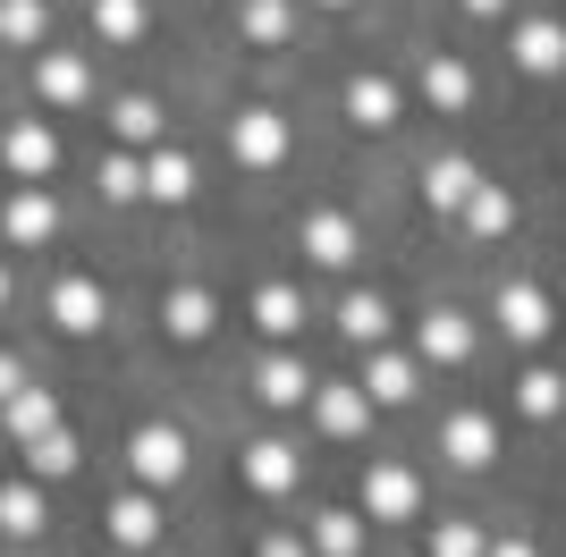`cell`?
Returning <instances> with one entry per match:
<instances>
[{"mask_svg": "<svg viewBox=\"0 0 566 557\" xmlns=\"http://www.w3.org/2000/svg\"><path fill=\"white\" fill-rule=\"evenodd\" d=\"M457 220H465V237H482V245H491V237H507V229H516V195L482 178V186L465 195V211H457Z\"/></svg>", "mask_w": 566, "mask_h": 557, "instance_id": "obj_19", "label": "cell"}, {"mask_svg": "<svg viewBox=\"0 0 566 557\" xmlns=\"http://www.w3.org/2000/svg\"><path fill=\"white\" fill-rule=\"evenodd\" d=\"M313 422L331 440H364L373 431V397L355 389V380H313Z\"/></svg>", "mask_w": 566, "mask_h": 557, "instance_id": "obj_4", "label": "cell"}, {"mask_svg": "<svg viewBox=\"0 0 566 557\" xmlns=\"http://www.w3.org/2000/svg\"><path fill=\"white\" fill-rule=\"evenodd\" d=\"M287 153H296V127H287V111L254 102V111H237V118H229V161H237V169H280Z\"/></svg>", "mask_w": 566, "mask_h": 557, "instance_id": "obj_1", "label": "cell"}, {"mask_svg": "<svg viewBox=\"0 0 566 557\" xmlns=\"http://www.w3.org/2000/svg\"><path fill=\"white\" fill-rule=\"evenodd\" d=\"M25 473H34V482H60V473H76V440H69V431L34 440V448H25Z\"/></svg>", "mask_w": 566, "mask_h": 557, "instance_id": "obj_34", "label": "cell"}, {"mask_svg": "<svg viewBox=\"0 0 566 557\" xmlns=\"http://www.w3.org/2000/svg\"><path fill=\"white\" fill-rule=\"evenodd\" d=\"M254 397H262V406H305V397H313V371L296 364V355H262Z\"/></svg>", "mask_w": 566, "mask_h": 557, "instance_id": "obj_23", "label": "cell"}, {"mask_svg": "<svg viewBox=\"0 0 566 557\" xmlns=\"http://www.w3.org/2000/svg\"><path fill=\"white\" fill-rule=\"evenodd\" d=\"M0 161H9V178H51V169H60V136H51L43 118H18V127H9V136H0Z\"/></svg>", "mask_w": 566, "mask_h": 557, "instance_id": "obj_7", "label": "cell"}, {"mask_svg": "<svg viewBox=\"0 0 566 557\" xmlns=\"http://www.w3.org/2000/svg\"><path fill=\"white\" fill-rule=\"evenodd\" d=\"M144 195H153V203H187L195 195V161L178 144H153V153H144Z\"/></svg>", "mask_w": 566, "mask_h": 557, "instance_id": "obj_18", "label": "cell"}, {"mask_svg": "<svg viewBox=\"0 0 566 557\" xmlns=\"http://www.w3.org/2000/svg\"><path fill=\"white\" fill-rule=\"evenodd\" d=\"M516 60H524L533 76H558V69H566V25H558V18H524V25H516Z\"/></svg>", "mask_w": 566, "mask_h": 557, "instance_id": "obj_22", "label": "cell"}, {"mask_svg": "<svg viewBox=\"0 0 566 557\" xmlns=\"http://www.w3.org/2000/svg\"><path fill=\"white\" fill-rule=\"evenodd\" d=\"M127 464H136V490L161 498L169 482H187V431L178 422H144L136 440H127Z\"/></svg>", "mask_w": 566, "mask_h": 557, "instance_id": "obj_2", "label": "cell"}, {"mask_svg": "<svg viewBox=\"0 0 566 557\" xmlns=\"http://www.w3.org/2000/svg\"><path fill=\"white\" fill-rule=\"evenodd\" d=\"M549 322H558V313H549V296L533 287V278H507V287H499V329H507L516 347H542Z\"/></svg>", "mask_w": 566, "mask_h": 557, "instance_id": "obj_6", "label": "cell"}, {"mask_svg": "<svg viewBox=\"0 0 566 557\" xmlns=\"http://www.w3.org/2000/svg\"><path fill=\"white\" fill-rule=\"evenodd\" d=\"M254 322H262V338H296L305 329V296L287 278H271V287H254Z\"/></svg>", "mask_w": 566, "mask_h": 557, "instance_id": "obj_25", "label": "cell"}, {"mask_svg": "<svg viewBox=\"0 0 566 557\" xmlns=\"http://www.w3.org/2000/svg\"><path fill=\"white\" fill-rule=\"evenodd\" d=\"M262 557H313V549H305L296 533H271V540H262Z\"/></svg>", "mask_w": 566, "mask_h": 557, "instance_id": "obj_38", "label": "cell"}, {"mask_svg": "<svg viewBox=\"0 0 566 557\" xmlns=\"http://www.w3.org/2000/svg\"><path fill=\"white\" fill-rule=\"evenodd\" d=\"M296 245H305V254L322 262V271H347V262H355V245H364V229H355L347 211H313L305 229H296Z\"/></svg>", "mask_w": 566, "mask_h": 557, "instance_id": "obj_10", "label": "cell"}, {"mask_svg": "<svg viewBox=\"0 0 566 557\" xmlns=\"http://www.w3.org/2000/svg\"><path fill=\"white\" fill-rule=\"evenodd\" d=\"M465 355H473V313H457V304H431V313H423V329H415V364L457 371Z\"/></svg>", "mask_w": 566, "mask_h": 557, "instance_id": "obj_3", "label": "cell"}, {"mask_svg": "<svg viewBox=\"0 0 566 557\" xmlns=\"http://www.w3.org/2000/svg\"><path fill=\"white\" fill-rule=\"evenodd\" d=\"M18 389H25V364H18V355H0V406H9Z\"/></svg>", "mask_w": 566, "mask_h": 557, "instance_id": "obj_37", "label": "cell"}, {"mask_svg": "<svg viewBox=\"0 0 566 557\" xmlns=\"http://www.w3.org/2000/svg\"><path fill=\"white\" fill-rule=\"evenodd\" d=\"M440 448H449V464H465V473H473V464H491V456H499V422H491V414H473V406H465V414H449Z\"/></svg>", "mask_w": 566, "mask_h": 557, "instance_id": "obj_16", "label": "cell"}, {"mask_svg": "<svg viewBox=\"0 0 566 557\" xmlns=\"http://www.w3.org/2000/svg\"><path fill=\"white\" fill-rule=\"evenodd\" d=\"M499 9H507V0H465V18H499Z\"/></svg>", "mask_w": 566, "mask_h": 557, "instance_id": "obj_40", "label": "cell"}, {"mask_svg": "<svg viewBox=\"0 0 566 557\" xmlns=\"http://www.w3.org/2000/svg\"><path fill=\"white\" fill-rule=\"evenodd\" d=\"M43 524H51L43 482H0V533H9V540H34Z\"/></svg>", "mask_w": 566, "mask_h": 557, "instance_id": "obj_20", "label": "cell"}, {"mask_svg": "<svg viewBox=\"0 0 566 557\" xmlns=\"http://www.w3.org/2000/svg\"><path fill=\"white\" fill-rule=\"evenodd\" d=\"M94 34L102 43H136L144 34V0H94Z\"/></svg>", "mask_w": 566, "mask_h": 557, "instance_id": "obj_33", "label": "cell"}, {"mask_svg": "<svg viewBox=\"0 0 566 557\" xmlns=\"http://www.w3.org/2000/svg\"><path fill=\"white\" fill-rule=\"evenodd\" d=\"M111 127H118L127 153H153V144H161V102H153V93H127V102L111 111Z\"/></svg>", "mask_w": 566, "mask_h": 557, "instance_id": "obj_27", "label": "cell"}, {"mask_svg": "<svg viewBox=\"0 0 566 557\" xmlns=\"http://www.w3.org/2000/svg\"><path fill=\"white\" fill-rule=\"evenodd\" d=\"M355 389L373 397V414H380V406H406V397L423 389V364H415V355H389V347H373V364H364V380H355Z\"/></svg>", "mask_w": 566, "mask_h": 557, "instance_id": "obj_11", "label": "cell"}, {"mask_svg": "<svg viewBox=\"0 0 566 557\" xmlns=\"http://www.w3.org/2000/svg\"><path fill=\"white\" fill-rule=\"evenodd\" d=\"M516 406H524V414H533V422H549V414H558V406H566V380H558V371H549V364H533V371H524V380H516Z\"/></svg>", "mask_w": 566, "mask_h": 557, "instance_id": "obj_31", "label": "cell"}, {"mask_svg": "<svg viewBox=\"0 0 566 557\" xmlns=\"http://www.w3.org/2000/svg\"><path fill=\"white\" fill-rule=\"evenodd\" d=\"M473 186H482V169H473L465 153H440V161L423 169V203H431V211H465Z\"/></svg>", "mask_w": 566, "mask_h": 557, "instance_id": "obj_17", "label": "cell"}, {"mask_svg": "<svg viewBox=\"0 0 566 557\" xmlns=\"http://www.w3.org/2000/svg\"><path fill=\"white\" fill-rule=\"evenodd\" d=\"M415 507H423V482L406 464H364V515L373 524H406Z\"/></svg>", "mask_w": 566, "mask_h": 557, "instance_id": "obj_5", "label": "cell"}, {"mask_svg": "<svg viewBox=\"0 0 566 557\" xmlns=\"http://www.w3.org/2000/svg\"><path fill=\"white\" fill-rule=\"evenodd\" d=\"M423 102H431V111H465V102H473V69L449 60V51H431V60H423Z\"/></svg>", "mask_w": 566, "mask_h": 557, "instance_id": "obj_24", "label": "cell"}, {"mask_svg": "<svg viewBox=\"0 0 566 557\" xmlns=\"http://www.w3.org/2000/svg\"><path fill=\"white\" fill-rule=\"evenodd\" d=\"M111 540L118 549H153V540H161V498H153V490L111 498Z\"/></svg>", "mask_w": 566, "mask_h": 557, "instance_id": "obj_14", "label": "cell"}, {"mask_svg": "<svg viewBox=\"0 0 566 557\" xmlns=\"http://www.w3.org/2000/svg\"><path fill=\"white\" fill-rule=\"evenodd\" d=\"M94 178H102V195H111V203H136V195H144V161H136V153H102Z\"/></svg>", "mask_w": 566, "mask_h": 557, "instance_id": "obj_35", "label": "cell"}, {"mask_svg": "<svg viewBox=\"0 0 566 557\" xmlns=\"http://www.w3.org/2000/svg\"><path fill=\"white\" fill-rule=\"evenodd\" d=\"M482 557H533V540H516V533H507V540H491Z\"/></svg>", "mask_w": 566, "mask_h": 557, "instance_id": "obj_39", "label": "cell"}, {"mask_svg": "<svg viewBox=\"0 0 566 557\" xmlns=\"http://www.w3.org/2000/svg\"><path fill=\"white\" fill-rule=\"evenodd\" d=\"M0 422H9V440H18V448H34V440H51V431H60V406H51V389H34V380H25V389L0 406Z\"/></svg>", "mask_w": 566, "mask_h": 557, "instance_id": "obj_15", "label": "cell"}, {"mask_svg": "<svg viewBox=\"0 0 566 557\" xmlns=\"http://www.w3.org/2000/svg\"><path fill=\"white\" fill-rule=\"evenodd\" d=\"M491 549V540L473 533V524H440V533H431V557H482Z\"/></svg>", "mask_w": 566, "mask_h": 557, "instance_id": "obj_36", "label": "cell"}, {"mask_svg": "<svg viewBox=\"0 0 566 557\" xmlns=\"http://www.w3.org/2000/svg\"><path fill=\"white\" fill-rule=\"evenodd\" d=\"M322 9H347V0H322Z\"/></svg>", "mask_w": 566, "mask_h": 557, "instance_id": "obj_42", "label": "cell"}, {"mask_svg": "<svg viewBox=\"0 0 566 557\" xmlns=\"http://www.w3.org/2000/svg\"><path fill=\"white\" fill-rule=\"evenodd\" d=\"M313 557H355L364 549V515L355 507H331V515H313V540H305Z\"/></svg>", "mask_w": 566, "mask_h": 557, "instance_id": "obj_29", "label": "cell"}, {"mask_svg": "<svg viewBox=\"0 0 566 557\" xmlns=\"http://www.w3.org/2000/svg\"><path fill=\"white\" fill-rule=\"evenodd\" d=\"M51 322L69 329V338L102 329V322H111V296H102V278H60V287H51Z\"/></svg>", "mask_w": 566, "mask_h": 557, "instance_id": "obj_12", "label": "cell"}, {"mask_svg": "<svg viewBox=\"0 0 566 557\" xmlns=\"http://www.w3.org/2000/svg\"><path fill=\"white\" fill-rule=\"evenodd\" d=\"M34 93H43L51 111H76V102H94V69L76 51H43L34 60Z\"/></svg>", "mask_w": 566, "mask_h": 557, "instance_id": "obj_9", "label": "cell"}, {"mask_svg": "<svg viewBox=\"0 0 566 557\" xmlns=\"http://www.w3.org/2000/svg\"><path fill=\"white\" fill-rule=\"evenodd\" d=\"M0 229H9V245H51V237H60V203H51L43 186H18V195L0 203Z\"/></svg>", "mask_w": 566, "mask_h": 557, "instance_id": "obj_8", "label": "cell"}, {"mask_svg": "<svg viewBox=\"0 0 566 557\" xmlns=\"http://www.w3.org/2000/svg\"><path fill=\"white\" fill-rule=\"evenodd\" d=\"M43 34H51V9H43V0H0V43H43Z\"/></svg>", "mask_w": 566, "mask_h": 557, "instance_id": "obj_32", "label": "cell"}, {"mask_svg": "<svg viewBox=\"0 0 566 557\" xmlns=\"http://www.w3.org/2000/svg\"><path fill=\"white\" fill-rule=\"evenodd\" d=\"M338 329H347V347H380V338H389V304H380L373 287H355V296L338 304Z\"/></svg>", "mask_w": 566, "mask_h": 557, "instance_id": "obj_28", "label": "cell"}, {"mask_svg": "<svg viewBox=\"0 0 566 557\" xmlns=\"http://www.w3.org/2000/svg\"><path fill=\"white\" fill-rule=\"evenodd\" d=\"M245 482H254L262 498H287V490H296V448L287 440H254L245 448Z\"/></svg>", "mask_w": 566, "mask_h": 557, "instance_id": "obj_21", "label": "cell"}, {"mask_svg": "<svg viewBox=\"0 0 566 557\" xmlns=\"http://www.w3.org/2000/svg\"><path fill=\"white\" fill-rule=\"evenodd\" d=\"M212 322H220V304H212V287H169L161 296V329L178 338V347H195V338H212Z\"/></svg>", "mask_w": 566, "mask_h": 557, "instance_id": "obj_13", "label": "cell"}, {"mask_svg": "<svg viewBox=\"0 0 566 557\" xmlns=\"http://www.w3.org/2000/svg\"><path fill=\"white\" fill-rule=\"evenodd\" d=\"M347 118H355V127H373V136H380V127H398V85H389V76H355V85H347Z\"/></svg>", "mask_w": 566, "mask_h": 557, "instance_id": "obj_26", "label": "cell"}, {"mask_svg": "<svg viewBox=\"0 0 566 557\" xmlns=\"http://www.w3.org/2000/svg\"><path fill=\"white\" fill-rule=\"evenodd\" d=\"M237 34H245V43H287V34H296V9H287V0H245V9H237Z\"/></svg>", "mask_w": 566, "mask_h": 557, "instance_id": "obj_30", "label": "cell"}, {"mask_svg": "<svg viewBox=\"0 0 566 557\" xmlns=\"http://www.w3.org/2000/svg\"><path fill=\"white\" fill-rule=\"evenodd\" d=\"M0 304H9V271H0Z\"/></svg>", "mask_w": 566, "mask_h": 557, "instance_id": "obj_41", "label": "cell"}]
</instances>
